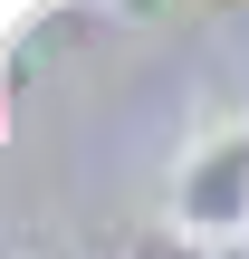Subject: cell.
Here are the masks:
<instances>
[{
	"mask_svg": "<svg viewBox=\"0 0 249 259\" xmlns=\"http://www.w3.org/2000/svg\"><path fill=\"white\" fill-rule=\"evenodd\" d=\"M173 231L211 240V250H249V115L211 125L173 163Z\"/></svg>",
	"mask_w": 249,
	"mask_h": 259,
	"instance_id": "cell-1",
	"label": "cell"
},
{
	"mask_svg": "<svg viewBox=\"0 0 249 259\" xmlns=\"http://www.w3.org/2000/svg\"><path fill=\"white\" fill-rule=\"evenodd\" d=\"M125 259H249V250H211V240H182L173 221H154V231H134Z\"/></svg>",
	"mask_w": 249,
	"mask_h": 259,
	"instance_id": "cell-2",
	"label": "cell"
}]
</instances>
